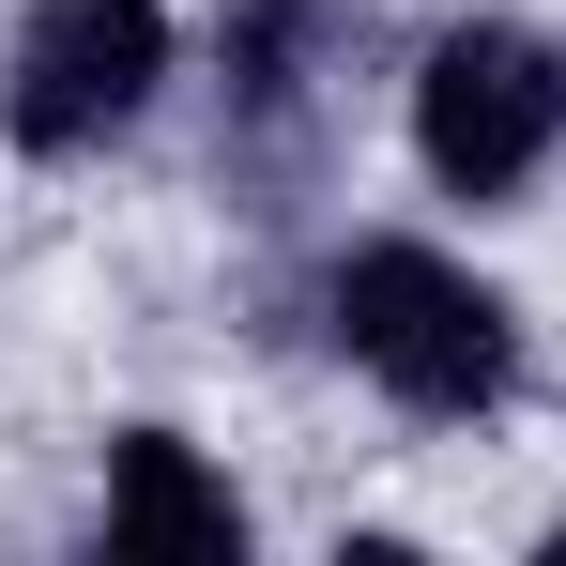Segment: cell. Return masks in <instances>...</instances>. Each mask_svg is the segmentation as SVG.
<instances>
[{
  "instance_id": "6da1fadb",
  "label": "cell",
  "mask_w": 566,
  "mask_h": 566,
  "mask_svg": "<svg viewBox=\"0 0 566 566\" xmlns=\"http://www.w3.org/2000/svg\"><path fill=\"white\" fill-rule=\"evenodd\" d=\"M322 322H337V353H353L398 413H429V429H460V413H490V398L521 382L505 291L460 276L444 245H353V261L322 276Z\"/></svg>"
},
{
  "instance_id": "7a4b0ae2",
  "label": "cell",
  "mask_w": 566,
  "mask_h": 566,
  "mask_svg": "<svg viewBox=\"0 0 566 566\" xmlns=\"http://www.w3.org/2000/svg\"><path fill=\"white\" fill-rule=\"evenodd\" d=\"M552 123H566V62L505 15H460L413 77V154H429L444 199H521L552 169Z\"/></svg>"
},
{
  "instance_id": "3957f363",
  "label": "cell",
  "mask_w": 566,
  "mask_h": 566,
  "mask_svg": "<svg viewBox=\"0 0 566 566\" xmlns=\"http://www.w3.org/2000/svg\"><path fill=\"white\" fill-rule=\"evenodd\" d=\"M154 77H169V0H31L0 123H15V154H107L154 107Z\"/></svg>"
},
{
  "instance_id": "277c9868",
  "label": "cell",
  "mask_w": 566,
  "mask_h": 566,
  "mask_svg": "<svg viewBox=\"0 0 566 566\" xmlns=\"http://www.w3.org/2000/svg\"><path fill=\"white\" fill-rule=\"evenodd\" d=\"M107 552H185V566H230L245 552V505L199 474L185 429H123L107 444Z\"/></svg>"
},
{
  "instance_id": "5b68a950",
  "label": "cell",
  "mask_w": 566,
  "mask_h": 566,
  "mask_svg": "<svg viewBox=\"0 0 566 566\" xmlns=\"http://www.w3.org/2000/svg\"><path fill=\"white\" fill-rule=\"evenodd\" d=\"M337 46H353V0H230V123L245 138H306Z\"/></svg>"
}]
</instances>
